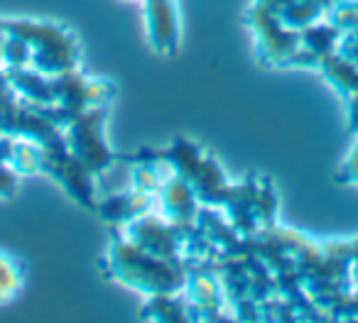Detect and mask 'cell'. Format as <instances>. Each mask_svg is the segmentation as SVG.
I'll return each instance as SVG.
<instances>
[{
    "label": "cell",
    "instance_id": "1",
    "mask_svg": "<svg viewBox=\"0 0 358 323\" xmlns=\"http://www.w3.org/2000/svg\"><path fill=\"white\" fill-rule=\"evenodd\" d=\"M324 71L334 81V86H338L341 91H348V93H358V71L353 66V61H346L343 57H327L324 59Z\"/></svg>",
    "mask_w": 358,
    "mask_h": 323
}]
</instances>
